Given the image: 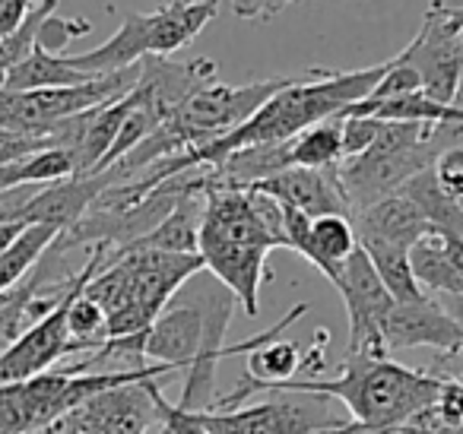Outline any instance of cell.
<instances>
[{
	"mask_svg": "<svg viewBox=\"0 0 463 434\" xmlns=\"http://www.w3.org/2000/svg\"><path fill=\"white\" fill-rule=\"evenodd\" d=\"M400 193H406V197L419 206V212L429 219L435 235L463 238V206L444 197L441 187H438L435 178H431V168H425V172H419L416 178L406 181V184L400 187Z\"/></svg>",
	"mask_w": 463,
	"mask_h": 434,
	"instance_id": "obj_19",
	"label": "cell"
},
{
	"mask_svg": "<svg viewBox=\"0 0 463 434\" xmlns=\"http://www.w3.org/2000/svg\"><path fill=\"white\" fill-rule=\"evenodd\" d=\"M203 200L206 193H184L175 203V210L156 225L153 231H146L143 238H137L134 244H128V250H159V254H197V238H200V216H203ZM121 250V248H118Z\"/></svg>",
	"mask_w": 463,
	"mask_h": 434,
	"instance_id": "obj_14",
	"label": "cell"
},
{
	"mask_svg": "<svg viewBox=\"0 0 463 434\" xmlns=\"http://www.w3.org/2000/svg\"><path fill=\"white\" fill-rule=\"evenodd\" d=\"M334 288L343 295L346 314H349V352L346 355L387 358L384 345H381V324H384L393 298L384 288V282H381V276L374 273L365 250L355 248L353 254H349V260L343 263L340 279H336Z\"/></svg>",
	"mask_w": 463,
	"mask_h": 434,
	"instance_id": "obj_8",
	"label": "cell"
},
{
	"mask_svg": "<svg viewBox=\"0 0 463 434\" xmlns=\"http://www.w3.org/2000/svg\"><path fill=\"white\" fill-rule=\"evenodd\" d=\"M381 345L384 352L435 349L438 355H450L463 345V326L431 295L416 301H393L381 324Z\"/></svg>",
	"mask_w": 463,
	"mask_h": 434,
	"instance_id": "obj_9",
	"label": "cell"
},
{
	"mask_svg": "<svg viewBox=\"0 0 463 434\" xmlns=\"http://www.w3.org/2000/svg\"><path fill=\"white\" fill-rule=\"evenodd\" d=\"M86 80H92V77L73 71L67 54H48L35 45L33 54H29L26 61H20V64L7 73L4 90H10V92L54 90V86H77V83H86Z\"/></svg>",
	"mask_w": 463,
	"mask_h": 434,
	"instance_id": "obj_18",
	"label": "cell"
},
{
	"mask_svg": "<svg viewBox=\"0 0 463 434\" xmlns=\"http://www.w3.org/2000/svg\"><path fill=\"white\" fill-rule=\"evenodd\" d=\"M23 229H26V225H20V222H0V254L14 244V238L20 235Z\"/></svg>",
	"mask_w": 463,
	"mask_h": 434,
	"instance_id": "obj_28",
	"label": "cell"
},
{
	"mask_svg": "<svg viewBox=\"0 0 463 434\" xmlns=\"http://www.w3.org/2000/svg\"><path fill=\"white\" fill-rule=\"evenodd\" d=\"M289 162L296 168H336L343 162L340 118H330L289 140Z\"/></svg>",
	"mask_w": 463,
	"mask_h": 434,
	"instance_id": "obj_21",
	"label": "cell"
},
{
	"mask_svg": "<svg viewBox=\"0 0 463 434\" xmlns=\"http://www.w3.org/2000/svg\"><path fill=\"white\" fill-rule=\"evenodd\" d=\"M412 276L425 295H448V298H463V276L450 263L444 250L441 235H429L410 250Z\"/></svg>",
	"mask_w": 463,
	"mask_h": 434,
	"instance_id": "obj_17",
	"label": "cell"
},
{
	"mask_svg": "<svg viewBox=\"0 0 463 434\" xmlns=\"http://www.w3.org/2000/svg\"><path fill=\"white\" fill-rule=\"evenodd\" d=\"M109 187H115L109 172L102 175H71L64 181H54L39 191H33L16 210H10L0 222H20V225H48L54 231H71L86 212L92 210L99 197Z\"/></svg>",
	"mask_w": 463,
	"mask_h": 434,
	"instance_id": "obj_10",
	"label": "cell"
},
{
	"mask_svg": "<svg viewBox=\"0 0 463 434\" xmlns=\"http://www.w3.org/2000/svg\"><path fill=\"white\" fill-rule=\"evenodd\" d=\"M460 39H463V26H460ZM460 92H463V83H460Z\"/></svg>",
	"mask_w": 463,
	"mask_h": 434,
	"instance_id": "obj_30",
	"label": "cell"
},
{
	"mask_svg": "<svg viewBox=\"0 0 463 434\" xmlns=\"http://www.w3.org/2000/svg\"><path fill=\"white\" fill-rule=\"evenodd\" d=\"M355 238L362 241H384L397 244V248L412 250L422 238L435 235L429 225V219L419 212V206L412 203L406 193H391V197L378 200V203L365 206L353 216Z\"/></svg>",
	"mask_w": 463,
	"mask_h": 434,
	"instance_id": "obj_13",
	"label": "cell"
},
{
	"mask_svg": "<svg viewBox=\"0 0 463 434\" xmlns=\"http://www.w3.org/2000/svg\"><path fill=\"white\" fill-rule=\"evenodd\" d=\"M321 434H400V425L397 428H372V425H359V421H343L336 428H327Z\"/></svg>",
	"mask_w": 463,
	"mask_h": 434,
	"instance_id": "obj_27",
	"label": "cell"
},
{
	"mask_svg": "<svg viewBox=\"0 0 463 434\" xmlns=\"http://www.w3.org/2000/svg\"><path fill=\"white\" fill-rule=\"evenodd\" d=\"M431 178L448 200L463 206V146H448L431 162Z\"/></svg>",
	"mask_w": 463,
	"mask_h": 434,
	"instance_id": "obj_23",
	"label": "cell"
},
{
	"mask_svg": "<svg viewBox=\"0 0 463 434\" xmlns=\"http://www.w3.org/2000/svg\"><path fill=\"white\" fill-rule=\"evenodd\" d=\"M58 235L61 231L48 229V225H26V229L14 238V244L0 254V298L7 292H14L20 282L29 279L35 263L54 248Z\"/></svg>",
	"mask_w": 463,
	"mask_h": 434,
	"instance_id": "obj_16",
	"label": "cell"
},
{
	"mask_svg": "<svg viewBox=\"0 0 463 434\" xmlns=\"http://www.w3.org/2000/svg\"><path fill=\"white\" fill-rule=\"evenodd\" d=\"M441 383L444 377L406 368L393 358L346 355L336 377H298V381H286L270 390L327 396L346 409L349 421L372 428H397L429 409L441 393Z\"/></svg>",
	"mask_w": 463,
	"mask_h": 434,
	"instance_id": "obj_1",
	"label": "cell"
},
{
	"mask_svg": "<svg viewBox=\"0 0 463 434\" xmlns=\"http://www.w3.org/2000/svg\"><path fill=\"white\" fill-rule=\"evenodd\" d=\"M264 402L235 409H181L162 396L156 383V409H159L162 434H321L343 425L340 415L330 409L327 396L283 393L267 390Z\"/></svg>",
	"mask_w": 463,
	"mask_h": 434,
	"instance_id": "obj_3",
	"label": "cell"
},
{
	"mask_svg": "<svg viewBox=\"0 0 463 434\" xmlns=\"http://www.w3.org/2000/svg\"><path fill=\"white\" fill-rule=\"evenodd\" d=\"M365 250V257L372 260L374 273L381 276L384 288L391 292L393 301H416L422 298V288H419L416 276H412V263H410V250L397 248V244H384V241H362L359 244Z\"/></svg>",
	"mask_w": 463,
	"mask_h": 434,
	"instance_id": "obj_20",
	"label": "cell"
},
{
	"mask_svg": "<svg viewBox=\"0 0 463 434\" xmlns=\"http://www.w3.org/2000/svg\"><path fill=\"white\" fill-rule=\"evenodd\" d=\"M359 248V238H355V225L349 216H317L311 219V231L305 248L298 250V257L311 263L315 269H321L330 282L336 286L340 279L343 263L349 260V254Z\"/></svg>",
	"mask_w": 463,
	"mask_h": 434,
	"instance_id": "obj_15",
	"label": "cell"
},
{
	"mask_svg": "<svg viewBox=\"0 0 463 434\" xmlns=\"http://www.w3.org/2000/svg\"><path fill=\"white\" fill-rule=\"evenodd\" d=\"M216 14L219 0H172L149 14H130L109 42L86 54H67V61L86 77L130 71L143 58H168L187 48Z\"/></svg>",
	"mask_w": 463,
	"mask_h": 434,
	"instance_id": "obj_4",
	"label": "cell"
},
{
	"mask_svg": "<svg viewBox=\"0 0 463 434\" xmlns=\"http://www.w3.org/2000/svg\"><path fill=\"white\" fill-rule=\"evenodd\" d=\"M251 191H260L267 197L279 200L283 206L305 212V216H349V203L343 197L336 168H286L267 181H258Z\"/></svg>",
	"mask_w": 463,
	"mask_h": 434,
	"instance_id": "obj_12",
	"label": "cell"
},
{
	"mask_svg": "<svg viewBox=\"0 0 463 434\" xmlns=\"http://www.w3.org/2000/svg\"><path fill=\"white\" fill-rule=\"evenodd\" d=\"M403 61L419 73L422 96L429 102L457 105L463 83V39L460 33L448 29L441 0H431L422 29L403 48Z\"/></svg>",
	"mask_w": 463,
	"mask_h": 434,
	"instance_id": "obj_7",
	"label": "cell"
},
{
	"mask_svg": "<svg viewBox=\"0 0 463 434\" xmlns=\"http://www.w3.org/2000/svg\"><path fill=\"white\" fill-rule=\"evenodd\" d=\"M441 130L450 127H431V124H400V121H378L374 143L359 156L336 165L343 197L349 203V212H359L378 200L397 193L410 178L431 168L438 149Z\"/></svg>",
	"mask_w": 463,
	"mask_h": 434,
	"instance_id": "obj_5",
	"label": "cell"
},
{
	"mask_svg": "<svg viewBox=\"0 0 463 434\" xmlns=\"http://www.w3.org/2000/svg\"><path fill=\"white\" fill-rule=\"evenodd\" d=\"M187 301L181 305H168L165 311L156 317V324L143 333V358H149V364H165L175 368L181 377L194 364L203 343V301H200L197 276L184 282Z\"/></svg>",
	"mask_w": 463,
	"mask_h": 434,
	"instance_id": "obj_11",
	"label": "cell"
},
{
	"mask_svg": "<svg viewBox=\"0 0 463 434\" xmlns=\"http://www.w3.org/2000/svg\"><path fill=\"white\" fill-rule=\"evenodd\" d=\"M374 134H378V121H374V118H340L343 162L359 159V156L374 143Z\"/></svg>",
	"mask_w": 463,
	"mask_h": 434,
	"instance_id": "obj_24",
	"label": "cell"
},
{
	"mask_svg": "<svg viewBox=\"0 0 463 434\" xmlns=\"http://www.w3.org/2000/svg\"><path fill=\"white\" fill-rule=\"evenodd\" d=\"M277 241L254 210L251 191H210L200 216L197 254L203 269L225 286L248 317L260 311V286L270 279L267 257Z\"/></svg>",
	"mask_w": 463,
	"mask_h": 434,
	"instance_id": "obj_2",
	"label": "cell"
},
{
	"mask_svg": "<svg viewBox=\"0 0 463 434\" xmlns=\"http://www.w3.org/2000/svg\"><path fill=\"white\" fill-rule=\"evenodd\" d=\"M48 146V137H26V134H14V130L0 127V165H10V162H20L26 156H35Z\"/></svg>",
	"mask_w": 463,
	"mask_h": 434,
	"instance_id": "obj_25",
	"label": "cell"
},
{
	"mask_svg": "<svg viewBox=\"0 0 463 434\" xmlns=\"http://www.w3.org/2000/svg\"><path fill=\"white\" fill-rule=\"evenodd\" d=\"M137 77H140V67L92 77L77 86H54V90L29 92L0 90V127L26 137H45L48 127L67 121V118L83 115V111L128 96L134 90Z\"/></svg>",
	"mask_w": 463,
	"mask_h": 434,
	"instance_id": "obj_6",
	"label": "cell"
},
{
	"mask_svg": "<svg viewBox=\"0 0 463 434\" xmlns=\"http://www.w3.org/2000/svg\"><path fill=\"white\" fill-rule=\"evenodd\" d=\"M298 0H232V14L239 20H273L286 7H292Z\"/></svg>",
	"mask_w": 463,
	"mask_h": 434,
	"instance_id": "obj_26",
	"label": "cell"
},
{
	"mask_svg": "<svg viewBox=\"0 0 463 434\" xmlns=\"http://www.w3.org/2000/svg\"><path fill=\"white\" fill-rule=\"evenodd\" d=\"M90 33H92V23L90 20H80V16L73 20V16L52 14L39 26L35 45H39L42 52H48V54H58V52H64V48L71 45L73 39H80V35H90Z\"/></svg>",
	"mask_w": 463,
	"mask_h": 434,
	"instance_id": "obj_22",
	"label": "cell"
},
{
	"mask_svg": "<svg viewBox=\"0 0 463 434\" xmlns=\"http://www.w3.org/2000/svg\"><path fill=\"white\" fill-rule=\"evenodd\" d=\"M444 20H448L450 33H460V26H463V7H444Z\"/></svg>",
	"mask_w": 463,
	"mask_h": 434,
	"instance_id": "obj_29",
	"label": "cell"
}]
</instances>
